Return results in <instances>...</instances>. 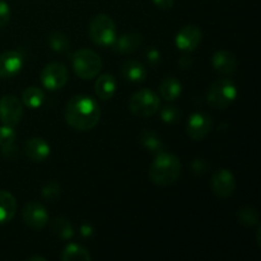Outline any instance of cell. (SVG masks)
Listing matches in <instances>:
<instances>
[{"mask_svg": "<svg viewBox=\"0 0 261 261\" xmlns=\"http://www.w3.org/2000/svg\"><path fill=\"white\" fill-rule=\"evenodd\" d=\"M237 219L246 227L256 226L259 224V212L252 206H242L237 212Z\"/></svg>", "mask_w": 261, "mask_h": 261, "instance_id": "obj_27", "label": "cell"}, {"mask_svg": "<svg viewBox=\"0 0 261 261\" xmlns=\"http://www.w3.org/2000/svg\"><path fill=\"white\" fill-rule=\"evenodd\" d=\"M139 142L148 152L153 154H160V153L166 152V145L162 142L160 135L155 132L149 129H143L139 134Z\"/></svg>", "mask_w": 261, "mask_h": 261, "instance_id": "obj_21", "label": "cell"}, {"mask_svg": "<svg viewBox=\"0 0 261 261\" xmlns=\"http://www.w3.org/2000/svg\"><path fill=\"white\" fill-rule=\"evenodd\" d=\"M181 162L172 153L163 152L155 155L150 165L148 175L153 184L160 186H168L175 184L181 175Z\"/></svg>", "mask_w": 261, "mask_h": 261, "instance_id": "obj_2", "label": "cell"}, {"mask_svg": "<svg viewBox=\"0 0 261 261\" xmlns=\"http://www.w3.org/2000/svg\"><path fill=\"white\" fill-rule=\"evenodd\" d=\"M239 89L233 81L228 78H221L214 82L206 93V101L214 109H226L236 101Z\"/></svg>", "mask_w": 261, "mask_h": 261, "instance_id": "obj_5", "label": "cell"}, {"mask_svg": "<svg viewBox=\"0 0 261 261\" xmlns=\"http://www.w3.org/2000/svg\"><path fill=\"white\" fill-rule=\"evenodd\" d=\"M61 194V186L55 181H50L41 189V196L46 201H55Z\"/></svg>", "mask_w": 261, "mask_h": 261, "instance_id": "obj_29", "label": "cell"}, {"mask_svg": "<svg viewBox=\"0 0 261 261\" xmlns=\"http://www.w3.org/2000/svg\"><path fill=\"white\" fill-rule=\"evenodd\" d=\"M117 82L112 74H102L97 78L96 83H94V92L96 96L102 101H107V99L112 98L114 94L116 93Z\"/></svg>", "mask_w": 261, "mask_h": 261, "instance_id": "obj_19", "label": "cell"}, {"mask_svg": "<svg viewBox=\"0 0 261 261\" xmlns=\"http://www.w3.org/2000/svg\"><path fill=\"white\" fill-rule=\"evenodd\" d=\"M153 4L158 8V9L162 10H168L173 7L175 4V0H152Z\"/></svg>", "mask_w": 261, "mask_h": 261, "instance_id": "obj_34", "label": "cell"}, {"mask_svg": "<svg viewBox=\"0 0 261 261\" xmlns=\"http://www.w3.org/2000/svg\"><path fill=\"white\" fill-rule=\"evenodd\" d=\"M24 66V56L17 50H9L0 54V79L17 76Z\"/></svg>", "mask_w": 261, "mask_h": 261, "instance_id": "obj_10", "label": "cell"}, {"mask_svg": "<svg viewBox=\"0 0 261 261\" xmlns=\"http://www.w3.org/2000/svg\"><path fill=\"white\" fill-rule=\"evenodd\" d=\"M201 38H203V32L200 28L195 24H188L178 31L175 38V43L178 50L185 51V53H193L201 43Z\"/></svg>", "mask_w": 261, "mask_h": 261, "instance_id": "obj_11", "label": "cell"}, {"mask_svg": "<svg viewBox=\"0 0 261 261\" xmlns=\"http://www.w3.org/2000/svg\"><path fill=\"white\" fill-rule=\"evenodd\" d=\"M53 232L64 241H69L74 237V228L71 226L70 221L65 217H56L51 224Z\"/></svg>", "mask_w": 261, "mask_h": 261, "instance_id": "obj_25", "label": "cell"}, {"mask_svg": "<svg viewBox=\"0 0 261 261\" xmlns=\"http://www.w3.org/2000/svg\"><path fill=\"white\" fill-rule=\"evenodd\" d=\"M178 64H180V66L182 69H188V68H190V65H191V59L189 58V56H182V58L180 59V60H178Z\"/></svg>", "mask_w": 261, "mask_h": 261, "instance_id": "obj_35", "label": "cell"}, {"mask_svg": "<svg viewBox=\"0 0 261 261\" xmlns=\"http://www.w3.org/2000/svg\"><path fill=\"white\" fill-rule=\"evenodd\" d=\"M161 119L166 124H176L180 121L181 119V111L176 106L172 105H167L161 110Z\"/></svg>", "mask_w": 261, "mask_h": 261, "instance_id": "obj_28", "label": "cell"}, {"mask_svg": "<svg viewBox=\"0 0 261 261\" xmlns=\"http://www.w3.org/2000/svg\"><path fill=\"white\" fill-rule=\"evenodd\" d=\"M60 259L63 261H91L92 255L81 245L68 244L61 251Z\"/></svg>", "mask_w": 261, "mask_h": 261, "instance_id": "obj_24", "label": "cell"}, {"mask_svg": "<svg viewBox=\"0 0 261 261\" xmlns=\"http://www.w3.org/2000/svg\"><path fill=\"white\" fill-rule=\"evenodd\" d=\"M24 153L32 162H43L50 157L51 148L45 139L33 137L24 143Z\"/></svg>", "mask_w": 261, "mask_h": 261, "instance_id": "obj_14", "label": "cell"}, {"mask_svg": "<svg viewBox=\"0 0 261 261\" xmlns=\"http://www.w3.org/2000/svg\"><path fill=\"white\" fill-rule=\"evenodd\" d=\"M88 35L94 45L101 46V47H109V46H112L117 37L116 24L110 15L99 13L91 19Z\"/></svg>", "mask_w": 261, "mask_h": 261, "instance_id": "obj_3", "label": "cell"}, {"mask_svg": "<svg viewBox=\"0 0 261 261\" xmlns=\"http://www.w3.org/2000/svg\"><path fill=\"white\" fill-rule=\"evenodd\" d=\"M46 101L45 92L38 87H28L22 93V103L23 106L28 107L31 110H37L43 106Z\"/></svg>", "mask_w": 261, "mask_h": 261, "instance_id": "obj_23", "label": "cell"}, {"mask_svg": "<svg viewBox=\"0 0 261 261\" xmlns=\"http://www.w3.org/2000/svg\"><path fill=\"white\" fill-rule=\"evenodd\" d=\"M48 46L53 51L59 54H66L70 50V40H69L68 35L64 32H53L47 38Z\"/></svg>", "mask_w": 261, "mask_h": 261, "instance_id": "obj_26", "label": "cell"}, {"mask_svg": "<svg viewBox=\"0 0 261 261\" xmlns=\"http://www.w3.org/2000/svg\"><path fill=\"white\" fill-rule=\"evenodd\" d=\"M27 260H28V261H37V260H40V261H46L45 257H41V256H31V257H28Z\"/></svg>", "mask_w": 261, "mask_h": 261, "instance_id": "obj_36", "label": "cell"}, {"mask_svg": "<svg viewBox=\"0 0 261 261\" xmlns=\"http://www.w3.org/2000/svg\"><path fill=\"white\" fill-rule=\"evenodd\" d=\"M212 190L218 198H229L236 190V177L227 168H219L212 175Z\"/></svg>", "mask_w": 261, "mask_h": 261, "instance_id": "obj_9", "label": "cell"}, {"mask_svg": "<svg viewBox=\"0 0 261 261\" xmlns=\"http://www.w3.org/2000/svg\"><path fill=\"white\" fill-rule=\"evenodd\" d=\"M121 75L132 83H142L147 79L148 70L144 64L138 60H126L121 65Z\"/></svg>", "mask_w": 261, "mask_h": 261, "instance_id": "obj_18", "label": "cell"}, {"mask_svg": "<svg viewBox=\"0 0 261 261\" xmlns=\"http://www.w3.org/2000/svg\"><path fill=\"white\" fill-rule=\"evenodd\" d=\"M142 35L137 32H127L121 36H117L115 42L112 43V48L115 53L119 54H133L142 45Z\"/></svg>", "mask_w": 261, "mask_h": 261, "instance_id": "obj_17", "label": "cell"}, {"mask_svg": "<svg viewBox=\"0 0 261 261\" xmlns=\"http://www.w3.org/2000/svg\"><path fill=\"white\" fill-rule=\"evenodd\" d=\"M23 117V103L13 94L0 98V122L8 126H17Z\"/></svg>", "mask_w": 261, "mask_h": 261, "instance_id": "obj_8", "label": "cell"}, {"mask_svg": "<svg viewBox=\"0 0 261 261\" xmlns=\"http://www.w3.org/2000/svg\"><path fill=\"white\" fill-rule=\"evenodd\" d=\"M182 93V83L175 76H167L160 84V94L163 99L173 102Z\"/></svg>", "mask_w": 261, "mask_h": 261, "instance_id": "obj_22", "label": "cell"}, {"mask_svg": "<svg viewBox=\"0 0 261 261\" xmlns=\"http://www.w3.org/2000/svg\"><path fill=\"white\" fill-rule=\"evenodd\" d=\"M212 66L222 75H231L237 68L236 56L228 50H219L212 56Z\"/></svg>", "mask_w": 261, "mask_h": 261, "instance_id": "obj_16", "label": "cell"}, {"mask_svg": "<svg viewBox=\"0 0 261 261\" xmlns=\"http://www.w3.org/2000/svg\"><path fill=\"white\" fill-rule=\"evenodd\" d=\"M17 133L14 127L3 125L0 126V152L5 160L13 161L18 157V147L15 145Z\"/></svg>", "mask_w": 261, "mask_h": 261, "instance_id": "obj_15", "label": "cell"}, {"mask_svg": "<svg viewBox=\"0 0 261 261\" xmlns=\"http://www.w3.org/2000/svg\"><path fill=\"white\" fill-rule=\"evenodd\" d=\"M161 102L157 93L147 88L139 89L132 96L129 110L137 117H150L160 110Z\"/></svg>", "mask_w": 261, "mask_h": 261, "instance_id": "obj_6", "label": "cell"}, {"mask_svg": "<svg viewBox=\"0 0 261 261\" xmlns=\"http://www.w3.org/2000/svg\"><path fill=\"white\" fill-rule=\"evenodd\" d=\"M17 213V200L7 190H0V224L12 221Z\"/></svg>", "mask_w": 261, "mask_h": 261, "instance_id": "obj_20", "label": "cell"}, {"mask_svg": "<svg viewBox=\"0 0 261 261\" xmlns=\"http://www.w3.org/2000/svg\"><path fill=\"white\" fill-rule=\"evenodd\" d=\"M209 167H211V165H209V162L205 158H196L191 163L193 172L196 173V175H204V173L208 172Z\"/></svg>", "mask_w": 261, "mask_h": 261, "instance_id": "obj_31", "label": "cell"}, {"mask_svg": "<svg viewBox=\"0 0 261 261\" xmlns=\"http://www.w3.org/2000/svg\"><path fill=\"white\" fill-rule=\"evenodd\" d=\"M213 121L208 114L194 112L186 122V133L194 140H201L211 133Z\"/></svg>", "mask_w": 261, "mask_h": 261, "instance_id": "obj_13", "label": "cell"}, {"mask_svg": "<svg viewBox=\"0 0 261 261\" xmlns=\"http://www.w3.org/2000/svg\"><path fill=\"white\" fill-rule=\"evenodd\" d=\"M41 83L48 91H59L64 88L69 81L68 68L60 61L47 64L41 71Z\"/></svg>", "mask_w": 261, "mask_h": 261, "instance_id": "obj_7", "label": "cell"}, {"mask_svg": "<svg viewBox=\"0 0 261 261\" xmlns=\"http://www.w3.org/2000/svg\"><path fill=\"white\" fill-rule=\"evenodd\" d=\"M64 115L71 127L79 132H88L99 122L101 109L93 97L78 94L66 103Z\"/></svg>", "mask_w": 261, "mask_h": 261, "instance_id": "obj_1", "label": "cell"}, {"mask_svg": "<svg viewBox=\"0 0 261 261\" xmlns=\"http://www.w3.org/2000/svg\"><path fill=\"white\" fill-rule=\"evenodd\" d=\"M12 17V10L5 0H0V28H4L9 23Z\"/></svg>", "mask_w": 261, "mask_h": 261, "instance_id": "obj_30", "label": "cell"}, {"mask_svg": "<svg viewBox=\"0 0 261 261\" xmlns=\"http://www.w3.org/2000/svg\"><path fill=\"white\" fill-rule=\"evenodd\" d=\"M145 59L150 65H157L161 61V51L155 47H149L145 51Z\"/></svg>", "mask_w": 261, "mask_h": 261, "instance_id": "obj_32", "label": "cell"}, {"mask_svg": "<svg viewBox=\"0 0 261 261\" xmlns=\"http://www.w3.org/2000/svg\"><path fill=\"white\" fill-rule=\"evenodd\" d=\"M79 233H81L82 237H84V239H88V237H91L92 234L94 233L93 226H92L91 223H88V222H84V223L81 224Z\"/></svg>", "mask_w": 261, "mask_h": 261, "instance_id": "obj_33", "label": "cell"}, {"mask_svg": "<svg viewBox=\"0 0 261 261\" xmlns=\"http://www.w3.org/2000/svg\"><path fill=\"white\" fill-rule=\"evenodd\" d=\"M23 222L33 231H40L47 224L48 213L45 206L38 201H30L23 209Z\"/></svg>", "mask_w": 261, "mask_h": 261, "instance_id": "obj_12", "label": "cell"}, {"mask_svg": "<svg viewBox=\"0 0 261 261\" xmlns=\"http://www.w3.org/2000/svg\"><path fill=\"white\" fill-rule=\"evenodd\" d=\"M71 66L79 78H96L102 70V60L97 53L89 48H81L71 56Z\"/></svg>", "mask_w": 261, "mask_h": 261, "instance_id": "obj_4", "label": "cell"}]
</instances>
